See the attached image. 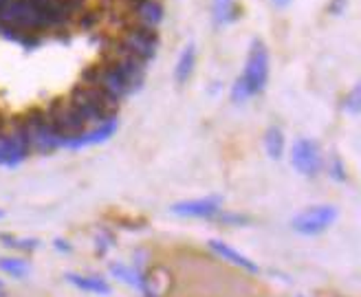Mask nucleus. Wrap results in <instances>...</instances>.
I'll list each match as a JSON object with an SVG mask.
<instances>
[{"mask_svg":"<svg viewBox=\"0 0 361 297\" xmlns=\"http://www.w3.org/2000/svg\"><path fill=\"white\" fill-rule=\"evenodd\" d=\"M66 280L78 286L80 291L84 293H90V295H99V297H108L113 293L111 284H108L104 277H97V275H80V273H66L64 275Z\"/></svg>","mask_w":361,"mask_h":297,"instance_id":"nucleus-14","label":"nucleus"},{"mask_svg":"<svg viewBox=\"0 0 361 297\" xmlns=\"http://www.w3.org/2000/svg\"><path fill=\"white\" fill-rule=\"evenodd\" d=\"M346 5H348V0H331L329 13H333V16H341V13H344V9H346Z\"/></svg>","mask_w":361,"mask_h":297,"instance_id":"nucleus-26","label":"nucleus"},{"mask_svg":"<svg viewBox=\"0 0 361 297\" xmlns=\"http://www.w3.org/2000/svg\"><path fill=\"white\" fill-rule=\"evenodd\" d=\"M66 99L75 108V113L84 119L86 126H97L106 119L117 117V110H119V102L108 97L99 86L78 84L71 90V95Z\"/></svg>","mask_w":361,"mask_h":297,"instance_id":"nucleus-1","label":"nucleus"},{"mask_svg":"<svg viewBox=\"0 0 361 297\" xmlns=\"http://www.w3.org/2000/svg\"><path fill=\"white\" fill-rule=\"evenodd\" d=\"M245 86L249 88L251 97L260 95L264 90L267 82H269V49L262 40H254L249 47V55H247V64H245V73L243 78Z\"/></svg>","mask_w":361,"mask_h":297,"instance_id":"nucleus-3","label":"nucleus"},{"mask_svg":"<svg viewBox=\"0 0 361 297\" xmlns=\"http://www.w3.org/2000/svg\"><path fill=\"white\" fill-rule=\"evenodd\" d=\"M53 247H56L60 253H71V251H73L71 243H68V240H64V238H56V240H53Z\"/></svg>","mask_w":361,"mask_h":297,"instance_id":"nucleus-27","label":"nucleus"},{"mask_svg":"<svg viewBox=\"0 0 361 297\" xmlns=\"http://www.w3.org/2000/svg\"><path fill=\"white\" fill-rule=\"evenodd\" d=\"M212 220L221 222V225H225V227H245V225H249V222H251L249 216H245V214H233V212H219Z\"/></svg>","mask_w":361,"mask_h":297,"instance_id":"nucleus-19","label":"nucleus"},{"mask_svg":"<svg viewBox=\"0 0 361 297\" xmlns=\"http://www.w3.org/2000/svg\"><path fill=\"white\" fill-rule=\"evenodd\" d=\"M95 243H97V253L104 255L108 249L115 247V238H113V234H108V231H99V236L95 238Z\"/></svg>","mask_w":361,"mask_h":297,"instance_id":"nucleus-23","label":"nucleus"},{"mask_svg":"<svg viewBox=\"0 0 361 297\" xmlns=\"http://www.w3.org/2000/svg\"><path fill=\"white\" fill-rule=\"evenodd\" d=\"M97 20H99V13H97V11H88V13H84V16L80 18V25L86 27V29H90Z\"/></svg>","mask_w":361,"mask_h":297,"instance_id":"nucleus-25","label":"nucleus"},{"mask_svg":"<svg viewBox=\"0 0 361 297\" xmlns=\"http://www.w3.org/2000/svg\"><path fill=\"white\" fill-rule=\"evenodd\" d=\"M337 216H339V212L333 205H317V207H309L302 214H298L291 220V227H293V231H298L302 236H319L335 225Z\"/></svg>","mask_w":361,"mask_h":297,"instance_id":"nucleus-7","label":"nucleus"},{"mask_svg":"<svg viewBox=\"0 0 361 297\" xmlns=\"http://www.w3.org/2000/svg\"><path fill=\"white\" fill-rule=\"evenodd\" d=\"M7 3H9V0H0V11H3V7H5Z\"/></svg>","mask_w":361,"mask_h":297,"instance_id":"nucleus-30","label":"nucleus"},{"mask_svg":"<svg viewBox=\"0 0 361 297\" xmlns=\"http://www.w3.org/2000/svg\"><path fill=\"white\" fill-rule=\"evenodd\" d=\"M18 121H20L25 135L29 139L31 152L49 154V152L60 150V147L64 145V137H60L56 133V128L49 123L44 108H31Z\"/></svg>","mask_w":361,"mask_h":297,"instance_id":"nucleus-2","label":"nucleus"},{"mask_svg":"<svg viewBox=\"0 0 361 297\" xmlns=\"http://www.w3.org/2000/svg\"><path fill=\"white\" fill-rule=\"evenodd\" d=\"M130 5L137 18V25L141 27L157 29L161 20H164V5L159 0H130Z\"/></svg>","mask_w":361,"mask_h":297,"instance_id":"nucleus-13","label":"nucleus"},{"mask_svg":"<svg viewBox=\"0 0 361 297\" xmlns=\"http://www.w3.org/2000/svg\"><path fill=\"white\" fill-rule=\"evenodd\" d=\"M0 243H3V247H7V249H13L16 236H11V234H0Z\"/></svg>","mask_w":361,"mask_h":297,"instance_id":"nucleus-28","label":"nucleus"},{"mask_svg":"<svg viewBox=\"0 0 361 297\" xmlns=\"http://www.w3.org/2000/svg\"><path fill=\"white\" fill-rule=\"evenodd\" d=\"M38 247H40L38 238H16V245H13V249L23 251V253H33Z\"/></svg>","mask_w":361,"mask_h":297,"instance_id":"nucleus-22","label":"nucleus"},{"mask_svg":"<svg viewBox=\"0 0 361 297\" xmlns=\"http://www.w3.org/2000/svg\"><path fill=\"white\" fill-rule=\"evenodd\" d=\"M284 147H286V141H284V133L278 128V126H269L267 133H264V150L271 159H282L284 154Z\"/></svg>","mask_w":361,"mask_h":297,"instance_id":"nucleus-17","label":"nucleus"},{"mask_svg":"<svg viewBox=\"0 0 361 297\" xmlns=\"http://www.w3.org/2000/svg\"><path fill=\"white\" fill-rule=\"evenodd\" d=\"M44 113L49 117V123L56 128V133L64 139H73L88 128L84 119L75 113V108L68 104V99H53L44 108Z\"/></svg>","mask_w":361,"mask_h":297,"instance_id":"nucleus-5","label":"nucleus"},{"mask_svg":"<svg viewBox=\"0 0 361 297\" xmlns=\"http://www.w3.org/2000/svg\"><path fill=\"white\" fill-rule=\"evenodd\" d=\"M194 66H196V47L188 44L183 51H180L178 60H176V68H174V80H176L178 86L188 84V80L192 78V73H194Z\"/></svg>","mask_w":361,"mask_h":297,"instance_id":"nucleus-15","label":"nucleus"},{"mask_svg":"<svg viewBox=\"0 0 361 297\" xmlns=\"http://www.w3.org/2000/svg\"><path fill=\"white\" fill-rule=\"evenodd\" d=\"M207 247H209L216 255H219V257L223 260V262H229V265L238 267V269H243V271H247V273H251V275H258V273H260V267L254 262V260H249L245 253H240V251H236L233 247L225 245L223 240H209Z\"/></svg>","mask_w":361,"mask_h":297,"instance_id":"nucleus-12","label":"nucleus"},{"mask_svg":"<svg viewBox=\"0 0 361 297\" xmlns=\"http://www.w3.org/2000/svg\"><path fill=\"white\" fill-rule=\"evenodd\" d=\"M225 198L221 194H209L203 198H192V200H178L170 207L174 216L180 218H207L212 220L219 212H223Z\"/></svg>","mask_w":361,"mask_h":297,"instance_id":"nucleus-9","label":"nucleus"},{"mask_svg":"<svg viewBox=\"0 0 361 297\" xmlns=\"http://www.w3.org/2000/svg\"><path fill=\"white\" fill-rule=\"evenodd\" d=\"M29 139L20 121L16 119L11 128L0 130V165L3 168H18V165H23L29 159Z\"/></svg>","mask_w":361,"mask_h":297,"instance_id":"nucleus-4","label":"nucleus"},{"mask_svg":"<svg viewBox=\"0 0 361 297\" xmlns=\"http://www.w3.org/2000/svg\"><path fill=\"white\" fill-rule=\"evenodd\" d=\"M324 154H322V147L317 141L313 139H298L293 143V150H291V165L293 168L306 176V178H315L319 176V172L324 170Z\"/></svg>","mask_w":361,"mask_h":297,"instance_id":"nucleus-8","label":"nucleus"},{"mask_svg":"<svg viewBox=\"0 0 361 297\" xmlns=\"http://www.w3.org/2000/svg\"><path fill=\"white\" fill-rule=\"evenodd\" d=\"M298 297H304V295H298Z\"/></svg>","mask_w":361,"mask_h":297,"instance_id":"nucleus-33","label":"nucleus"},{"mask_svg":"<svg viewBox=\"0 0 361 297\" xmlns=\"http://www.w3.org/2000/svg\"><path fill=\"white\" fill-rule=\"evenodd\" d=\"M119 47L130 53L133 58L141 60V62H150L157 53V47H159V35L154 29H148V27H141V25H135L130 27L128 31L123 33V38L119 40Z\"/></svg>","mask_w":361,"mask_h":297,"instance_id":"nucleus-6","label":"nucleus"},{"mask_svg":"<svg viewBox=\"0 0 361 297\" xmlns=\"http://www.w3.org/2000/svg\"><path fill=\"white\" fill-rule=\"evenodd\" d=\"M97 86L106 92L108 97H113L115 102H121L128 95H133L130 86L126 84V80L119 75V71L113 64H99V78H97Z\"/></svg>","mask_w":361,"mask_h":297,"instance_id":"nucleus-11","label":"nucleus"},{"mask_svg":"<svg viewBox=\"0 0 361 297\" xmlns=\"http://www.w3.org/2000/svg\"><path fill=\"white\" fill-rule=\"evenodd\" d=\"M119 128V119L117 117H111L106 119L97 126H90L86 128L82 135L73 137V139H64V145L66 150H84V147H90V145H97V143H104L111 139Z\"/></svg>","mask_w":361,"mask_h":297,"instance_id":"nucleus-10","label":"nucleus"},{"mask_svg":"<svg viewBox=\"0 0 361 297\" xmlns=\"http://www.w3.org/2000/svg\"><path fill=\"white\" fill-rule=\"evenodd\" d=\"M0 271L20 280V277L29 275V262L23 257H0Z\"/></svg>","mask_w":361,"mask_h":297,"instance_id":"nucleus-18","label":"nucleus"},{"mask_svg":"<svg viewBox=\"0 0 361 297\" xmlns=\"http://www.w3.org/2000/svg\"><path fill=\"white\" fill-rule=\"evenodd\" d=\"M344 106H346V110H350L353 115H357V113H359V86H355V88H353V92L346 97Z\"/></svg>","mask_w":361,"mask_h":297,"instance_id":"nucleus-24","label":"nucleus"},{"mask_svg":"<svg viewBox=\"0 0 361 297\" xmlns=\"http://www.w3.org/2000/svg\"><path fill=\"white\" fill-rule=\"evenodd\" d=\"M212 13L216 25H229L238 20L243 9L238 7V0H212Z\"/></svg>","mask_w":361,"mask_h":297,"instance_id":"nucleus-16","label":"nucleus"},{"mask_svg":"<svg viewBox=\"0 0 361 297\" xmlns=\"http://www.w3.org/2000/svg\"><path fill=\"white\" fill-rule=\"evenodd\" d=\"M0 291H5V284H3V280H0Z\"/></svg>","mask_w":361,"mask_h":297,"instance_id":"nucleus-31","label":"nucleus"},{"mask_svg":"<svg viewBox=\"0 0 361 297\" xmlns=\"http://www.w3.org/2000/svg\"><path fill=\"white\" fill-rule=\"evenodd\" d=\"M271 3H274L278 9H284V7H288L291 5V0H271Z\"/></svg>","mask_w":361,"mask_h":297,"instance_id":"nucleus-29","label":"nucleus"},{"mask_svg":"<svg viewBox=\"0 0 361 297\" xmlns=\"http://www.w3.org/2000/svg\"><path fill=\"white\" fill-rule=\"evenodd\" d=\"M3 218H5V212H3V210H0V220H3Z\"/></svg>","mask_w":361,"mask_h":297,"instance_id":"nucleus-32","label":"nucleus"},{"mask_svg":"<svg viewBox=\"0 0 361 297\" xmlns=\"http://www.w3.org/2000/svg\"><path fill=\"white\" fill-rule=\"evenodd\" d=\"M229 97H231L233 104H245L247 99H251V92H249V88L245 86V82H243L240 78H238L236 82H233Z\"/></svg>","mask_w":361,"mask_h":297,"instance_id":"nucleus-21","label":"nucleus"},{"mask_svg":"<svg viewBox=\"0 0 361 297\" xmlns=\"http://www.w3.org/2000/svg\"><path fill=\"white\" fill-rule=\"evenodd\" d=\"M324 168L329 170L331 178H335V181H339V183H346V181H348V170H346L344 161H341L339 157H331L329 163H324Z\"/></svg>","mask_w":361,"mask_h":297,"instance_id":"nucleus-20","label":"nucleus"}]
</instances>
